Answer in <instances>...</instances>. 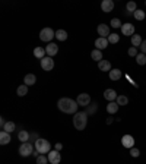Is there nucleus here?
I'll return each instance as SVG.
<instances>
[{
  "label": "nucleus",
  "mask_w": 146,
  "mask_h": 164,
  "mask_svg": "<svg viewBox=\"0 0 146 164\" xmlns=\"http://www.w3.org/2000/svg\"><path fill=\"white\" fill-rule=\"evenodd\" d=\"M57 107H59L60 112L67 113V114H76L78 113V101H75L72 98H60L59 103H57Z\"/></svg>",
  "instance_id": "1"
},
{
  "label": "nucleus",
  "mask_w": 146,
  "mask_h": 164,
  "mask_svg": "<svg viewBox=\"0 0 146 164\" xmlns=\"http://www.w3.org/2000/svg\"><path fill=\"white\" fill-rule=\"evenodd\" d=\"M86 123H88V113L86 112H79L75 114V117H73V126H75V129L83 131V129L86 128Z\"/></svg>",
  "instance_id": "2"
},
{
  "label": "nucleus",
  "mask_w": 146,
  "mask_h": 164,
  "mask_svg": "<svg viewBox=\"0 0 146 164\" xmlns=\"http://www.w3.org/2000/svg\"><path fill=\"white\" fill-rule=\"evenodd\" d=\"M34 145H35V150L40 154H42V155H46L47 152H50V150H51V144L47 139H42V138H40Z\"/></svg>",
  "instance_id": "3"
},
{
  "label": "nucleus",
  "mask_w": 146,
  "mask_h": 164,
  "mask_svg": "<svg viewBox=\"0 0 146 164\" xmlns=\"http://www.w3.org/2000/svg\"><path fill=\"white\" fill-rule=\"evenodd\" d=\"M35 151V145L29 144V142H24L19 147V154L20 157H28V155H32V152Z\"/></svg>",
  "instance_id": "4"
},
{
  "label": "nucleus",
  "mask_w": 146,
  "mask_h": 164,
  "mask_svg": "<svg viewBox=\"0 0 146 164\" xmlns=\"http://www.w3.org/2000/svg\"><path fill=\"white\" fill-rule=\"evenodd\" d=\"M54 37H56V32H54L51 28H44V29H41L40 40H42V41H47V43H50V41H51Z\"/></svg>",
  "instance_id": "5"
},
{
  "label": "nucleus",
  "mask_w": 146,
  "mask_h": 164,
  "mask_svg": "<svg viewBox=\"0 0 146 164\" xmlns=\"http://www.w3.org/2000/svg\"><path fill=\"white\" fill-rule=\"evenodd\" d=\"M41 67L46 71V72H50V71H53L54 67V60L50 57V56H46L44 59L41 60Z\"/></svg>",
  "instance_id": "6"
},
{
  "label": "nucleus",
  "mask_w": 146,
  "mask_h": 164,
  "mask_svg": "<svg viewBox=\"0 0 146 164\" xmlns=\"http://www.w3.org/2000/svg\"><path fill=\"white\" fill-rule=\"evenodd\" d=\"M78 104L82 105V107H88L89 105V103H91V97H89V94H86V92H82V94H79L78 95Z\"/></svg>",
  "instance_id": "7"
},
{
  "label": "nucleus",
  "mask_w": 146,
  "mask_h": 164,
  "mask_svg": "<svg viewBox=\"0 0 146 164\" xmlns=\"http://www.w3.org/2000/svg\"><path fill=\"white\" fill-rule=\"evenodd\" d=\"M60 160H61V157H60V152L59 151H50L48 152V163L51 164H59Z\"/></svg>",
  "instance_id": "8"
},
{
  "label": "nucleus",
  "mask_w": 146,
  "mask_h": 164,
  "mask_svg": "<svg viewBox=\"0 0 146 164\" xmlns=\"http://www.w3.org/2000/svg\"><path fill=\"white\" fill-rule=\"evenodd\" d=\"M121 144L124 148H133V145H134V138H133L132 135H124L123 138H121Z\"/></svg>",
  "instance_id": "9"
},
{
  "label": "nucleus",
  "mask_w": 146,
  "mask_h": 164,
  "mask_svg": "<svg viewBox=\"0 0 146 164\" xmlns=\"http://www.w3.org/2000/svg\"><path fill=\"white\" fill-rule=\"evenodd\" d=\"M101 9H102V12H111L114 9V2L113 0H102V3H101Z\"/></svg>",
  "instance_id": "10"
},
{
  "label": "nucleus",
  "mask_w": 146,
  "mask_h": 164,
  "mask_svg": "<svg viewBox=\"0 0 146 164\" xmlns=\"http://www.w3.org/2000/svg\"><path fill=\"white\" fill-rule=\"evenodd\" d=\"M97 31H98V34H100L102 38H108V35H110V28H108V25H105V24L98 25Z\"/></svg>",
  "instance_id": "11"
},
{
  "label": "nucleus",
  "mask_w": 146,
  "mask_h": 164,
  "mask_svg": "<svg viewBox=\"0 0 146 164\" xmlns=\"http://www.w3.org/2000/svg\"><path fill=\"white\" fill-rule=\"evenodd\" d=\"M121 32L124 34V35H134V26L132 25V24H129V22H127V24H123V25H121Z\"/></svg>",
  "instance_id": "12"
},
{
  "label": "nucleus",
  "mask_w": 146,
  "mask_h": 164,
  "mask_svg": "<svg viewBox=\"0 0 146 164\" xmlns=\"http://www.w3.org/2000/svg\"><path fill=\"white\" fill-rule=\"evenodd\" d=\"M108 40L107 38H102V37H100V38L95 40V47L98 48V50H104V48H107L108 47Z\"/></svg>",
  "instance_id": "13"
},
{
  "label": "nucleus",
  "mask_w": 146,
  "mask_h": 164,
  "mask_svg": "<svg viewBox=\"0 0 146 164\" xmlns=\"http://www.w3.org/2000/svg\"><path fill=\"white\" fill-rule=\"evenodd\" d=\"M46 51H47V56L53 57V56H56V54L59 53V46H56V44H53V43H50V44L46 47Z\"/></svg>",
  "instance_id": "14"
},
{
  "label": "nucleus",
  "mask_w": 146,
  "mask_h": 164,
  "mask_svg": "<svg viewBox=\"0 0 146 164\" xmlns=\"http://www.w3.org/2000/svg\"><path fill=\"white\" fill-rule=\"evenodd\" d=\"M46 54H47V51H46V48L44 47H35L34 48V56L37 57V59H44L46 57Z\"/></svg>",
  "instance_id": "15"
},
{
  "label": "nucleus",
  "mask_w": 146,
  "mask_h": 164,
  "mask_svg": "<svg viewBox=\"0 0 146 164\" xmlns=\"http://www.w3.org/2000/svg\"><path fill=\"white\" fill-rule=\"evenodd\" d=\"M117 92L114 91V90H105V92H104V98L108 100V101H114V100H117Z\"/></svg>",
  "instance_id": "16"
},
{
  "label": "nucleus",
  "mask_w": 146,
  "mask_h": 164,
  "mask_svg": "<svg viewBox=\"0 0 146 164\" xmlns=\"http://www.w3.org/2000/svg\"><path fill=\"white\" fill-rule=\"evenodd\" d=\"M98 67H100V71H102V72H110V71H111V63H110L108 60H101L100 63H98Z\"/></svg>",
  "instance_id": "17"
},
{
  "label": "nucleus",
  "mask_w": 146,
  "mask_h": 164,
  "mask_svg": "<svg viewBox=\"0 0 146 164\" xmlns=\"http://www.w3.org/2000/svg\"><path fill=\"white\" fill-rule=\"evenodd\" d=\"M10 141H12V139H10V133H7V132H5V131L0 132V144L6 145V144H9Z\"/></svg>",
  "instance_id": "18"
},
{
  "label": "nucleus",
  "mask_w": 146,
  "mask_h": 164,
  "mask_svg": "<svg viewBox=\"0 0 146 164\" xmlns=\"http://www.w3.org/2000/svg\"><path fill=\"white\" fill-rule=\"evenodd\" d=\"M24 82H25V85H34L35 82H37V76L34 75V73H28L27 76L24 78Z\"/></svg>",
  "instance_id": "19"
},
{
  "label": "nucleus",
  "mask_w": 146,
  "mask_h": 164,
  "mask_svg": "<svg viewBox=\"0 0 146 164\" xmlns=\"http://www.w3.org/2000/svg\"><path fill=\"white\" fill-rule=\"evenodd\" d=\"M119 107L120 105L117 104V101H111L110 104L107 105V112L110 113V114H114V113L119 112Z\"/></svg>",
  "instance_id": "20"
},
{
  "label": "nucleus",
  "mask_w": 146,
  "mask_h": 164,
  "mask_svg": "<svg viewBox=\"0 0 146 164\" xmlns=\"http://www.w3.org/2000/svg\"><path fill=\"white\" fill-rule=\"evenodd\" d=\"M121 78V71L120 69H111L110 71V79L111 81H119Z\"/></svg>",
  "instance_id": "21"
},
{
  "label": "nucleus",
  "mask_w": 146,
  "mask_h": 164,
  "mask_svg": "<svg viewBox=\"0 0 146 164\" xmlns=\"http://www.w3.org/2000/svg\"><path fill=\"white\" fill-rule=\"evenodd\" d=\"M18 139L22 141V144H24V142H28V141L31 139V135H29L27 131H20L19 133H18Z\"/></svg>",
  "instance_id": "22"
},
{
  "label": "nucleus",
  "mask_w": 146,
  "mask_h": 164,
  "mask_svg": "<svg viewBox=\"0 0 146 164\" xmlns=\"http://www.w3.org/2000/svg\"><path fill=\"white\" fill-rule=\"evenodd\" d=\"M91 56H92V59L95 60V62H98V63H100L101 60H104V59H102V51H101V50H98V48L92 50Z\"/></svg>",
  "instance_id": "23"
},
{
  "label": "nucleus",
  "mask_w": 146,
  "mask_h": 164,
  "mask_svg": "<svg viewBox=\"0 0 146 164\" xmlns=\"http://www.w3.org/2000/svg\"><path fill=\"white\" fill-rule=\"evenodd\" d=\"M142 43H143V40H142V37H140L139 34H134V35L132 37L133 47H140V46H142Z\"/></svg>",
  "instance_id": "24"
},
{
  "label": "nucleus",
  "mask_w": 146,
  "mask_h": 164,
  "mask_svg": "<svg viewBox=\"0 0 146 164\" xmlns=\"http://www.w3.org/2000/svg\"><path fill=\"white\" fill-rule=\"evenodd\" d=\"M56 38L59 40V41H66L67 32L64 31V29H59V31H56Z\"/></svg>",
  "instance_id": "25"
},
{
  "label": "nucleus",
  "mask_w": 146,
  "mask_h": 164,
  "mask_svg": "<svg viewBox=\"0 0 146 164\" xmlns=\"http://www.w3.org/2000/svg\"><path fill=\"white\" fill-rule=\"evenodd\" d=\"M15 128H16V125H15L13 122H6V125L3 126L2 129L5 132H7V133H12V132L15 131Z\"/></svg>",
  "instance_id": "26"
},
{
  "label": "nucleus",
  "mask_w": 146,
  "mask_h": 164,
  "mask_svg": "<svg viewBox=\"0 0 146 164\" xmlns=\"http://www.w3.org/2000/svg\"><path fill=\"white\" fill-rule=\"evenodd\" d=\"M137 10V6H136V3L134 2H129L126 6V13H134Z\"/></svg>",
  "instance_id": "27"
},
{
  "label": "nucleus",
  "mask_w": 146,
  "mask_h": 164,
  "mask_svg": "<svg viewBox=\"0 0 146 164\" xmlns=\"http://www.w3.org/2000/svg\"><path fill=\"white\" fill-rule=\"evenodd\" d=\"M136 62H137V65H140V66L146 65V54H143V53L137 54V56H136Z\"/></svg>",
  "instance_id": "28"
},
{
  "label": "nucleus",
  "mask_w": 146,
  "mask_h": 164,
  "mask_svg": "<svg viewBox=\"0 0 146 164\" xmlns=\"http://www.w3.org/2000/svg\"><path fill=\"white\" fill-rule=\"evenodd\" d=\"M28 94V85H20V86H18V95L19 97H24V95H27Z\"/></svg>",
  "instance_id": "29"
},
{
  "label": "nucleus",
  "mask_w": 146,
  "mask_h": 164,
  "mask_svg": "<svg viewBox=\"0 0 146 164\" xmlns=\"http://www.w3.org/2000/svg\"><path fill=\"white\" fill-rule=\"evenodd\" d=\"M115 101H117V104H119V105H126V104H129V98H127L126 95H119Z\"/></svg>",
  "instance_id": "30"
},
{
  "label": "nucleus",
  "mask_w": 146,
  "mask_h": 164,
  "mask_svg": "<svg viewBox=\"0 0 146 164\" xmlns=\"http://www.w3.org/2000/svg\"><path fill=\"white\" fill-rule=\"evenodd\" d=\"M108 43H111V44H115V43H119V40H120V35L119 34H110V35H108Z\"/></svg>",
  "instance_id": "31"
},
{
  "label": "nucleus",
  "mask_w": 146,
  "mask_h": 164,
  "mask_svg": "<svg viewBox=\"0 0 146 164\" xmlns=\"http://www.w3.org/2000/svg\"><path fill=\"white\" fill-rule=\"evenodd\" d=\"M133 15H134V18H136L137 21H143V19H145V12H143V10H140V9H137V10L133 13Z\"/></svg>",
  "instance_id": "32"
},
{
  "label": "nucleus",
  "mask_w": 146,
  "mask_h": 164,
  "mask_svg": "<svg viewBox=\"0 0 146 164\" xmlns=\"http://www.w3.org/2000/svg\"><path fill=\"white\" fill-rule=\"evenodd\" d=\"M110 24H111V26H113V28H121V25H123V24L120 22L119 18H113Z\"/></svg>",
  "instance_id": "33"
},
{
  "label": "nucleus",
  "mask_w": 146,
  "mask_h": 164,
  "mask_svg": "<svg viewBox=\"0 0 146 164\" xmlns=\"http://www.w3.org/2000/svg\"><path fill=\"white\" fill-rule=\"evenodd\" d=\"M47 163H48V157L42 155V154L40 157H37V164H47Z\"/></svg>",
  "instance_id": "34"
},
{
  "label": "nucleus",
  "mask_w": 146,
  "mask_h": 164,
  "mask_svg": "<svg viewBox=\"0 0 146 164\" xmlns=\"http://www.w3.org/2000/svg\"><path fill=\"white\" fill-rule=\"evenodd\" d=\"M97 112V103H92V105H89L88 107V114H92V113H95Z\"/></svg>",
  "instance_id": "35"
},
{
  "label": "nucleus",
  "mask_w": 146,
  "mask_h": 164,
  "mask_svg": "<svg viewBox=\"0 0 146 164\" xmlns=\"http://www.w3.org/2000/svg\"><path fill=\"white\" fill-rule=\"evenodd\" d=\"M129 56H132V57H136V56H137L136 47H130V48H129Z\"/></svg>",
  "instance_id": "36"
},
{
  "label": "nucleus",
  "mask_w": 146,
  "mask_h": 164,
  "mask_svg": "<svg viewBox=\"0 0 146 164\" xmlns=\"http://www.w3.org/2000/svg\"><path fill=\"white\" fill-rule=\"evenodd\" d=\"M130 155H132V157H139L140 151L139 150H136V148H130Z\"/></svg>",
  "instance_id": "37"
},
{
  "label": "nucleus",
  "mask_w": 146,
  "mask_h": 164,
  "mask_svg": "<svg viewBox=\"0 0 146 164\" xmlns=\"http://www.w3.org/2000/svg\"><path fill=\"white\" fill-rule=\"evenodd\" d=\"M38 139H40V136H38V133H35V132H34V133H31V141H34V142H37Z\"/></svg>",
  "instance_id": "38"
},
{
  "label": "nucleus",
  "mask_w": 146,
  "mask_h": 164,
  "mask_svg": "<svg viewBox=\"0 0 146 164\" xmlns=\"http://www.w3.org/2000/svg\"><path fill=\"white\" fill-rule=\"evenodd\" d=\"M140 50L143 54H146V40H143V43H142V46H140Z\"/></svg>",
  "instance_id": "39"
},
{
  "label": "nucleus",
  "mask_w": 146,
  "mask_h": 164,
  "mask_svg": "<svg viewBox=\"0 0 146 164\" xmlns=\"http://www.w3.org/2000/svg\"><path fill=\"white\" fill-rule=\"evenodd\" d=\"M61 148H63V145L60 144V142H57V144L54 145V150H56V151H61Z\"/></svg>",
  "instance_id": "40"
}]
</instances>
